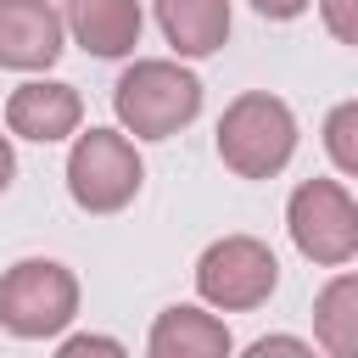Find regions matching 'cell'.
<instances>
[{"instance_id": "obj_1", "label": "cell", "mask_w": 358, "mask_h": 358, "mask_svg": "<svg viewBox=\"0 0 358 358\" xmlns=\"http://www.w3.org/2000/svg\"><path fill=\"white\" fill-rule=\"evenodd\" d=\"M112 112L134 140H168L185 123H196L201 112V78L185 73L179 62H134L123 67V78L112 84Z\"/></svg>"}, {"instance_id": "obj_2", "label": "cell", "mask_w": 358, "mask_h": 358, "mask_svg": "<svg viewBox=\"0 0 358 358\" xmlns=\"http://www.w3.org/2000/svg\"><path fill=\"white\" fill-rule=\"evenodd\" d=\"M296 151V117L280 95L246 90L218 117V157L241 179H274Z\"/></svg>"}, {"instance_id": "obj_3", "label": "cell", "mask_w": 358, "mask_h": 358, "mask_svg": "<svg viewBox=\"0 0 358 358\" xmlns=\"http://www.w3.org/2000/svg\"><path fill=\"white\" fill-rule=\"evenodd\" d=\"M78 313V280L56 257H22L0 274V324L22 341H50Z\"/></svg>"}, {"instance_id": "obj_4", "label": "cell", "mask_w": 358, "mask_h": 358, "mask_svg": "<svg viewBox=\"0 0 358 358\" xmlns=\"http://www.w3.org/2000/svg\"><path fill=\"white\" fill-rule=\"evenodd\" d=\"M140 179H145V162H140L134 140L117 134V129H90L67 151V196L84 213H117V207H129L134 190H140Z\"/></svg>"}, {"instance_id": "obj_5", "label": "cell", "mask_w": 358, "mask_h": 358, "mask_svg": "<svg viewBox=\"0 0 358 358\" xmlns=\"http://www.w3.org/2000/svg\"><path fill=\"white\" fill-rule=\"evenodd\" d=\"M280 285V263L257 235H224L196 257V291L201 302L224 308V313H246L263 308Z\"/></svg>"}, {"instance_id": "obj_6", "label": "cell", "mask_w": 358, "mask_h": 358, "mask_svg": "<svg viewBox=\"0 0 358 358\" xmlns=\"http://www.w3.org/2000/svg\"><path fill=\"white\" fill-rule=\"evenodd\" d=\"M285 224H291V241L308 263H324V268H341L352 263L358 252V201L347 196V185L336 179H308L291 190V207H285Z\"/></svg>"}, {"instance_id": "obj_7", "label": "cell", "mask_w": 358, "mask_h": 358, "mask_svg": "<svg viewBox=\"0 0 358 358\" xmlns=\"http://www.w3.org/2000/svg\"><path fill=\"white\" fill-rule=\"evenodd\" d=\"M62 11L50 0H0V67L45 73L62 56Z\"/></svg>"}, {"instance_id": "obj_8", "label": "cell", "mask_w": 358, "mask_h": 358, "mask_svg": "<svg viewBox=\"0 0 358 358\" xmlns=\"http://www.w3.org/2000/svg\"><path fill=\"white\" fill-rule=\"evenodd\" d=\"M78 123H84V101L73 84H56V78H34V84L11 90V101H6V129L22 140H39V145L78 134Z\"/></svg>"}, {"instance_id": "obj_9", "label": "cell", "mask_w": 358, "mask_h": 358, "mask_svg": "<svg viewBox=\"0 0 358 358\" xmlns=\"http://www.w3.org/2000/svg\"><path fill=\"white\" fill-rule=\"evenodd\" d=\"M62 28L90 50V56H129L140 45V0H67Z\"/></svg>"}, {"instance_id": "obj_10", "label": "cell", "mask_w": 358, "mask_h": 358, "mask_svg": "<svg viewBox=\"0 0 358 358\" xmlns=\"http://www.w3.org/2000/svg\"><path fill=\"white\" fill-rule=\"evenodd\" d=\"M145 347H151V358H224L229 352V330H224V319L179 302V308L157 313Z\"/></svg>"}, {"instance_id": "obj_11", "label": "cell", "mask_w": 358, "mask_h": 358, "mask_svg": "<svg viewBox=\"0 0 358 358\" xmlns=\"http://www.w3.org/2000/svg\"><path fill=\"white\" fill-rule=\"evenodd\" d=\"M157 28L179 56H213L229 39V0H157Z\"/></svg>"}, {"instance_id": "obj_12", "label": "cell", "mask_w": 358, "mask_h": 358, "mask_svg": "<svg viewBox=\"0 0 358 358\" xmlns=\"http://www.w3.org/2000/svg\"><path fill=\"white\" fill-rule=\"evenodd\" d=\"M313 330H319V347L336 352V358H352L358 352V280L352 274H336L319 302H313Z\"/></svg>"}, {"instance_id": "obj_13", "label": "cell", "mask_w": 358, "mask_h": 358, "mask_svg": "<svg viewBox=\"0 0 358 358\" xmlns=\"http://www.w3.org/2000/svg\"><path fill=\"white\" fill-rule=\"evenodd\" d=\"M324 145H330V162L341 173H358V101H341L324 123Z\"/></svg>"}, {"instance_id": "obj_14", "label": "cell", "mask_w": 358, "mask_h": 358, "mask_svg": "<svg viewBox=\"0 0 358 358\" xmlns=\"http://www.w3.org/2000/svg\"><path fill=\"white\" fill-rule=\"evenodd\" d=\"M319 11H324V28L341 45H358V0H319Z\"/></svg>"}, {"instance_id": "obj_15", "label": "cell", "mask_w": 358, "mask_h": 358, "mask_svg": "<svg viewBox=\"0 0 358 358\" xmlns=\"http://www.w3.org/2000/svg\"><path fill=\"white\" fill-rule=\"evenodd\" d=\"M62 352L67 358H78V352H123V341H112V336H67Z\"/></svg>"}, {"instance_id": "obj_16", "label": "cell", "mask_w": 358, "mask_h": 358, "mask_svg": "<svg viewBox=\"0 0 358 358\" xmlns=\"http://www.w3.org/2000/svg\"><path fill=\"white\" fill-rule=\"evenodd\" d=\"M252 11H257V17H268V22H291V17H302V11H308V0H252Z\"/></svg>"}, {"instance_id": "obj_17", "label": "cell", "mask_w": 358, "mask_h": 358, "mask_svg": "<svg viewBox=\"0 0 358 358\" xmlns=\"http://www.w3.org/2000/svg\"><path fill=\"white\" fill-rule=\"evenodd\" d=\"M268 352H308V341H296V336H263V341H252V358H268Z\"/></svg>"}, {"instance_id": "obj_18", "label": "cell", "mask_w": 358, "mask_h": 358, "mask_svg": "<svg viewBox=\"0 0 358 358\" xmlns=\"http://www.w3.org/2000/svg\"><path fill=\"white\" fill-rule=\"evenodd\" d=\"M11 173H17V157H11V140L0 134V190L11 185Z\"/></svg>"}]
</instances>
